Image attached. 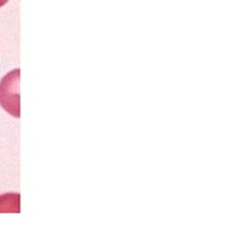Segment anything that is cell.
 I'll return each mask as SVG.
<instances>
[{"mask_svg": "<svg viewBox=\"0 0 249 234\" xmlns=\"http://www.w3.org/2000/svg\"><path fill=\"white\" fill-rule=\"evenodd\" d=\"M21 196L18 193H6L0 195V214H19Z\"/></svg>", "mask_w": 249, "mask_h": 234, "instance_id": "cell-2", "label": "cell"}, {"mask_svg": "<svg viewBox=\"0 0 249 234\" xmlns=\"http://www.w3.org/2000/svg\"><path fill=\"white\" fill-rule=\"evenodd\" d=\"M7 1H9V0H0V7H2L4 5H6Z\"/></svg>", "mask_w": 249, "mask_h": 234, "instance_id": "cell-3", "label": "cell"}, {"mask_svg": "<svg viewBox=\"0 0 249 234\" xmlns=\"http://www.w3.org/2000/svg\"><path fill=\"white\" fill-rule=\"evenodd\" d=\"M0 105L15 118H19V68H15L0 80Z\"/></svg>", "mask_w": 249, "mask_h": 234, "instance_id": "cell-1", "label": "cell"}]
</instances>
